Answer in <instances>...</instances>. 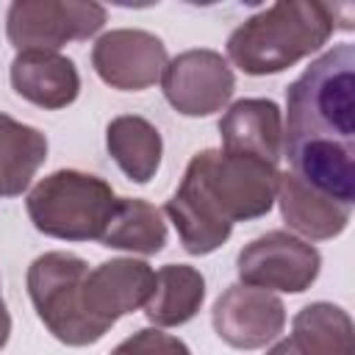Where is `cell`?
Instances as JSON below:
<instances>
[{
  "instance_id": "obj_1",
  "label": "cell",
  "mask_w": 355,
  "mask_h": 355,
  "mask_svg": "<svg viewBox=\"0 0 355 355\" xmlns=\"http://www.w3.org/2000/svg\"><path fill=\"white\" fill-rule=\"evenodd\" d=\"M283 155L316 191L355 202V47L322 53L286 89Z\"/></svg>"
},
{
  "instance_id": "obj_2",
  "label": "cell",
  "mask_w": 355,
  "mask_h": 355,
  "mask_svg": "<svg viewBox=\"0 0 355 355\" xmlns=\"http://www.w3.org/2000/svg\"><path fill=\"white\" fill-rule=\"evenodd\" d=\"M277 178V166L255 155L225 150L191 155L180 186L164 205L183 250L208 255L230 239L236 222L266 216L275 205Z\"/></svg>"
},
{
  "instance_id": "obj_3",
  "label": "cell",
  "mask_w": 355,
  "mask_h": 355,
  "mask_svg": "<svg viewBox=\"0 0 355 355\" xmlns=\"http://www.w3.org/2000/svg\"><path fill=\"white\" fill-rule=\"evenodd\" d=\"M344 6L316 0H280L247 17L227 36V58L244 75H277L319 53L336 28Z\"/></svg>"
},
{
  "instance_id": "obj_4",
  "label": "cell",
  "mask_w": 355,
  "mask_h": 355,
  "mask_svg": "<svg viewBox=\"0 0 355 355\" xmlns=\"http://www.w3.org/2000/svg\"><path fill=\"white\" fill-rule=\"evenodd\" d=\"M114 205L111 183L80 169H58L42 178L25 200L33 227L61 241H100Z\"/></svg>"
},
{
  "instance_id": "obj_5",
  "label": "cell",
  "mask_w": 355,
  "mask_h": 355,
  "mask_svg": "<svg viewBox=\"0 0 355 355\" xmlns=\"http://www.w3.org/2000/svg\"><path fill=\"white\" fill-rule=\"evenodd\" d=\"M86 275L89 263L64 250L44 252L28 266L25 283L36 316L67 347H89L105 336L86 308Z\"/></svg>"
},
{
  "instance_id": "obj_6",
  "label": "cell",
  "mask_w": 355,
  "mask_h": 355,
  "mask_svg": "<svg viewBox=\"0 0 355 355\" xmlns=\"http://www.w3.org/2000/svg\"><path fill=\"white\" fill-rule=\"evenodd\" d=\"M100 3L83 0H14L6 14V36L17 53H58L69 42H86L105 25Z\"/></svg>"
},
{
  "instance_id": "obj_7",
  "label": "cell",
  "mask_w": 355,
  "mask_h": 355,
  "mask_svg": "<svg viewBox=\"0 0 355 355\" xmlns=\"http://www.w3.org/2000/svg\"><path fill=\"white\" fill-rule=\"evenodd\" d=\"M319 269V250L288 230H269L252 239L236 258L239 280L244 286H255L263 291L302 294L313 286Z\"/></svg>"
},
{
  "instance_id": "obj_8",
  "label": "cell",
  "mask_w": 355,
  "mask_h": 355,
  "mask_svg": "<svg viewBox=\"0 0 355 355\" xmlns=\"http://www.w3.org/2000/svg\"><path fill=\"white\" fill-rule=\"evenodd\" d=\"M166 103L183 116H211L222 111L233 92L236 75L227 58L208 47L178 53L161 75Z\"/></svg>"
},
{
  "instance_id": "obj_9",
  "label": "cell",
  "mask_w": 355,
  "mask_h": 355,
  "mask_svg": "<svg viewBox=\"0 0 355 355\" xmlns=\"http://www.w3.org/2000/svg\"><path fill=\"white\" fill-rule=\"evenodd\" d=\"M169 64L166 44L141 28H116L92 47V67L103 83L119 92H144L161 80Z\"/></svg>"
},
{
  "instance_id": "obj_10",
  "label": "cell",
  "mask_w": 355,
  "mask_h": 355,
  "mask_svg": "<svg viewBox=\"0 0 355 355\" xmlns=\"http://www.w3.org/2000/svg\"><path fill=\"white\" fill-rule=\"evenodd\" d=\"M211 324L225 344L236 349H261L283 333L286 305L272 291L233 283L214 302Z\"/></svg>"
},
{
  "instance_id": "obj_11",
  "label": "cell",
  "mask_w": 355,
  "mask_h": 355,
  "mask_svg": "<svg viewBox=\"0 0 355 355\" xmlns=\"http://www.w3.org/2000/svg\"><path fill=\"white\" fill-rule=\"evenodd\" d=\"M155 286V272L139 258H111L86 275L89 316L108 333L116 319L147 305Z\"/></svg>"
},
{
  "instance_id": "obj_12",
  "label": "cell",
  "mask_w": 355,
  "mask_h": 355,
  "mask_svg": "<svg viewBox=\"0 0 355 355\" xmlns=\"http://www.w3.org/2000/svg\"><path fill=\"white\" fill-rule=\"evenodd\" d=\"M219 136L225 153L255 155L275 166L283 158V114L275 100H236L219 119Z\"/></svg>"
},
{
  "instance_id": "obj_13",
  "label": "cell",
  "mask_w": 355,
  "mask_h": 355,
  "mask_svg": "<svg viewBox=\"0 0 355 355\" xmlns=\"http://www.w3.org/2000/svg\"><path fill=\"white\" fill-rule=\"evenodd\" d=\"M14 92L44 108V111H58L67 108L78 100L80 94V75L72 58L61 53H44V50H28L17 53L8 69Z\"/></svg>"
},
{
  "instance_id": "obj_14",
  "label": "cell",
  "mask_w": 355,
  "mask_h": 355,
  "mask_svg": "<svg viewBox=\"0 0 355 355\" xmlns=\"http://www.w3.org/2000/svg\"><path fill=\"white\" fill-rule=\"evenodd\" d=\"M275 202L280 205L283 222L294 230V236L300 233L311 241H327L341 236L352 219V205L316 191L294 172H280Z\"/></svg>"
},
{
  "instance_id": "obj_15",
  "label": "cell",
  "mask_w": 355,
  "mask_h": 355,
  "mask_svg": "<svg viewBox=\"0 0 355 355\" xmlns=\"http://www.w3.org/2000/svg\"><path fill=\"white\" fill-rule=\"evenodd\" d=\"M105 147L114 164L133 183H150L164 155V139L158 128L139 114L114 116L105 128Z\"/></svg>"
},
{
  "instance_id": "obj_16",
  "label": "cell",
  "mask_w": 355,
  "mask_h": 355,
  "mask_svg": "<svg viewBox=\"0 0 355 355\" xmlns=\"http://www.w3.org/2000/svg\"><path fill=\"white\" fill-rule=\"evenodd\" d=\"M205 300V277L189 263H166L155 272L144 316L155 327H180L197 316Z\"/></svg>"
},
{
  "instance_id": "obj_17",
  "label": "cell",
  "mask_w": 355,
  "mask_h": 355,
  "mask_svg": "<svg viewBox=\"0 0 355 355\" xmlns=\"http://www.w3.org/2000/svg\"><path fill=\"white\" fill-rule=\"evenodd\" d=\"M103 247L155 255L166 244V222L161 208L139 197H116L111 219L100 236Z\"/></svg>"
},
{
  "instance_id": "obj_18",
  "label": "cell",
  "mask_w": 355,
  "mask_h": 355,
  "mask_svg": "<svg viewBox=\"0 0 355 355\" xmlns=\"http://www.w3.org/2000/svg\"><path fill=\"white\" fill-rule=\"evenodd\" d=\"M47 158V136L39 128L0 114V197L22 194Z\"/></svg>"
},
{
  "instance_id": "obj_19",
  "label": "cell",
  "mask_w": 355,
  "mask_h": 355,
  "mask_svg": "<svg viewBox=\"0 0 355 355\" xmlns=\"http://www.w3.org/2000/svg\"><path fill=\"white\" fill-rule=\"evenodd\" d=\"M302 355H355V327L349 313L333 302L305 305L288 336Z\"/></svg>"
},
{
  "instance_id": "obj_20",
  "label": "cell",
  "mask_w": 355,
  "mask_h": 355,
  "mask_svg": "<svg viewBox=\"0 0 355 355\" xmlns=\"http://www.w3.org/2000/svg\"><path fill=\"white\" fill-rule=\"evenodd\" d=\"M111 355H191L186 341L164 333L161 327H141L128 336Z\"/></svg>"
},
{
  "instance_id": "obj_21",
  "label": "cell",
  "mask_w": 355,
  "mask_h": 355,
  "mask_svg": "<svg viewBox=\"0 0 355 355\" xmlns=\"http://www.w3.org/2000/svg\"><path fill=\"white\" fill-rule=\"evenodd\" d=\"M8 336H11V316H8L6 300H3V294H0V349L8 344Z\"/></svg>"
},
{
  "instance_id": "obj_22",
  "label": "cell",
  "mask_w": 355,
  "mask_h": 355,
  "mask_svg": "<svg viewBox=\"0 0 355 355\" xmlns=\"http://www.w3.org/2000/svg\"><path fill=\"white\" fill-rule=\"evenodd\" d=\"M266 355H302V352H300V347H297L291 338H283V341H277Z\"/></svg>"
}]
</instances>
